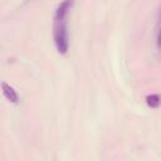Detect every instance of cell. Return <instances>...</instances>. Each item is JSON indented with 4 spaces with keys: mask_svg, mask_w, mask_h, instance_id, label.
Returning <instances> with one entry per match:
<instances>
[{
    "mask_svg": "<svg viewBox=\"0 0 161 161\" xmlns=\"http://www.w3.org/2000/svg\"><path fill=\"white\" fill-rule=\"evenodd\" d=\"M1 89H3V93H4V96H5V98H6L8 101H10V102H13V103H16V102H18V99H19L18 93L15 92V89H14L10 84H8V83H1Z\"/></svg>",
    "mask_w": 161,
    "mask_h": 161,
    "instance_id": "3",
    "label": "cell"
},
{
    "mask_svg": "<svg viewBox=\"0 0 161 161\" xmlns=\"http://www.w3.org/2000/svg\"><path fill=\"white\" fill-rule=\"evenodd\" d=\"M54 43L58 53L65 54L68 52L69 40H68V30L65 19H55L54 23Z\"/></svg>",
    "mask_w": 161,
    "mask_h": 161,
    "instance_id": "1",
    "label": "cell"
},
{
    "mask_svg": "<svg viewBox=\"0 0 161 161\" xmlns=\"http://www.w3.org/2000/svg\"><path fill=\"white\" fill-rule=\"evenodd\" d=\"M146 103L151 107V108H156L160 106V97L158 94H150L146 97Z\"/></svg>",
    "mask_w": 161,
    "mask_h": 161,
    "instance_id": "4",
    "label": "cell"
},
{
    "mask_svg": "<svg viewBox=\"0 0 161 161\" xmlns=\"http://www.w3.org/2000/svg\"><path fill=\"white\" fill-rule=\"evenodd\" d=\"M72 5H73V0H63L55 10V19H65Z\"/></svg>",
    "mask_w": 161,
    "mask_h": 161,
    "instance_id": "2",
    "label": "cell"
}]
</instances>
